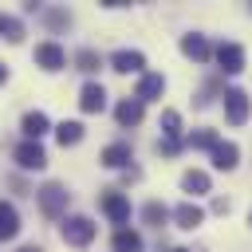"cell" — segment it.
<instances>
[{
  "label": "cell",
  "mask_w": 252,
  "mask_h": 252,
  "mask_svg": "<svg viewBox=\"0 0 252 252\" xmlns=\"http://www.w3.org/2000/svg\"><path fill=\"white\" fill-rule=\"evenodd\" d=\"M67 189L63 185H55V181H47L43 189H39V209H43V217H59L63 209H67Z\"/></svg>",
  "instance_id": "cell-2"
},
{
  "label": "cell",
  "mask_w": 252,
  "mask_h": 252,
  "mask_svg": "<svg viewBox=\"0 0 252 252\" xmlns=\"http://www.w3.org/2000/svg\"><path fill=\"white\" fill-rule=\"evenodd\" d=\"M173 217H177V224H181V228H197V224L205 220V213H201V209H197L193 201L177 205V209H173Z\"/></svg>",
  "instance_id": "cell-18"
},
{
  "label": "cell",
  "mask_w": 252,
  "mask_h": 252,
  "mask_svg": "<svg viewBox=\"0 0 252 252\" xmlns=\"http://www.w3.org/2000/svg\"><path fill=\"white\" fill-rule=\"evenodd\" d=\"M114 118H118V126H138L142 122V102L138 98H122L114 106Z\"/></svg>",
  "instance_id": "cell-10"
},
{
  "label": "cell",
  "mask_w": 252,
  "mask_h": 252,
  "mask_svg": "<svg viewBox=\"0 0 252 252\" xmlns=\"http://www.w3.org/2000/svg\"><path fill=\"white\" fill-rule=\"evenodd\" d=\"M47 24H51V28H67V24H71V16H67V12H55V8H51V12H47Z\"/></svg>",
  "instance_id": "cell-26"
},
{
  "label": "cell",
  "mask_w": 252,
  "mask_h": 252,
  "mask_svg": "<svg viewBox=\"0 0 252 252\" xmlns=\"http://www.w3.org/2000/svg\"><path fill=\"white\" fill-rule=\"evenodd\" d=\"M75 63H79V71H98V51H91V47H83L79 55H75Z\"/></svg>",
  "instance_id": "cell-24"
},
{
  "label": "cell",
  "mask_w": 252,
  "mask_h": 252,
  "mask_svg": "<svg viewBox=\"0 0 252 252\" xmlns=\"http://www.w3.org/2000/svg\"><path fill=\"white\" fill-rule=\"evenodd\" d=\"M236 161H240V150H236L232 142H217V146H213V165H217V169H232Z\"/></svg>",
  "instance_id": "cell-14"
},
{
  "label": "cell",
  "mask_w": 252,
  "mask_h": 252,
  "mask_svg": "<svg viewBox=\"0 0 252 252\" xmlns=\"http://www.w3.org/2000/svg\"><path fill=\"white\" fill-rule=\"evenodd\" d=\"M4 79H8V67H4V63H0V83H4Z\"/></svg>",
  "instance_id": "cell-27"
},
{
  "label": "cell",
  "mask_w": 252,
  "mask_h": 252,
  "mask_svg": "<svg viewBox=\"0 0 252 252\" xmlns=\"http://www.w3.org/2000/svg\"><path fill=\"white\" fill-rule=\"evenodd\" d=\"M181 189L193 193V197H197V193H209V173H205V169H189V173L181 177Z\"/></svg>",
  "instance_id": "cell-19"
},
{
  "label": "cell",
  "mask_w": 252,
  "mask_h": 252,
  "mask_svg": "<svg viewBox=\"0 0 252 252\" xmlns=\"http://www.w3.org/2000/svg\"><path fill=\"white\" fill-rule=\"evenodd\" d=\"M55 138H59V146L83 142V122H59V126H55Z\"/></svg>",
  "instance_id": "cell-20"
},
{
  "label": "cell",
  "mask_w": 252,
  "mask_h": 252,
  "mask_svg": "<svg viewBox=\"0 0 252 252\" xmlns=\"http://www.w3.org/2000/svg\"><path fill=\"white\" fill-rule=\"evenodd\" d=\"M110 248H114V252H142V236H138L134 228H118L114 240H110Z\"/></svg>",
  "instance_id": "cell-17"
},
{
  "label": "cell",
  "mask_w": 252,
  "mask_h": 252,
  "mask_svg": "<svg viewBox=\"0 0 252 252\" xmlns=\"http://www.w3.org/2000/svg\"><path fill=\"white\" fill-rule=\"evenodd\" d=\"M161 91H165V79H161V75H142V83H138V94H134V98H138V102H150V98H158Z\"/></svg>",
  "instance_id": "cell-15"
},
{
  "label": "cell",
  "mask_w": 252,
  "mask_h": 252,
  "mask_svg": "<svg viewBox=\"0 0 252 252\" xmlns=\"http://www.w3.org/2000/svg\"><path fill=\"white\" fill-rule=\"evenodd\" d=\"M110 67H114V71H122V75H142V71H146V55H142V51H126V47H122V51H114V55H110Z\"/></svg>",
  "instance_id": "cell-4"
},
{
  "label": "cell",
  "mask_w": 252,
  "mask_h": 252,
  "mask_svg": "<svg viewBox=\"0 0 252 252\" xmlns=\"http://www.w3.org/2000/svg\"><path fill=\"white\" fill-rule=\"evenodd\" d=\"M217 63H220L224 75H236V71L244 67V47H240V43H220V47H217Z\"/></svg>",
  "instance_id": "cell-6"
},
{
  "label": "cell",
  "mask_w": 252,
  "mask_h": 252,
  "mask_svg": "<svg viewBox=\"0 0 252 252\" xmlns=\"http://www.w3.org/2000/svg\"><path fill=\"white\" fill-rule=\"evenodd\" d=\"M0 35L12 39V43H20V39H24V24H20L16 16H4V12H0Z\"/></svg>",
  "instance_id": "cell-21"
},
{
  "label": "cell",
  "mask_w": 252,
  "mask_h": 252,
  "mask_svg": "<svg viewBox=\"0 0 252 252\" xmlns=\"http://www.w3.org/2000/svg\"><path fill=\"white\" fill-rule=\"evenodd\" d=\"M16 232H20V213H16V205L0 201V240H12Z\"/></svg>",
  "instance_id": "cell-11"
},
{
  "label": "cell",
  "mask_w": 252,
  "mask_h": 252,
  "mask_svg": "<svg viewBox=\"0 0 252 252\" xmlns=\"http://www.w3.org/2000/svg\"><path fill=\"white\" fill-rule=\"evenodd\" d=\"M63 240H67L71 248H87V244L94 240V220H91V217H67V220H63Z\"/></svg>",
  "instance_id": "cell-1"
},
{
  "label": "cell",
  "mask_w": 252,
  "mask_h": 252,
  "mask_svg": "<svg viewBox=\"0 0 252 252\" xmlns=\"http://www.w3.org/2000/svg\"><path fill=\"white\" fill-rule=\"evenodd\" d=\"M35 63H39L43 71H59V67H67V55H63V47H59V43H51V39H47V43H39V47H35Z\"/></svg>",
  "instance_id": "cell-5"
},
{
  "label": "cell",
  "mask_w": 252,
  "mask_h": 252,
  "mask_svg": "<svg viewBox=\"0 0 252 252\" xmlns=\"http://www.w3.org/2000/svg\"><path fill=\"white\" fill-rule=\"evenodd\" d=\"M224 114H228V122H232V126H240V122L248 118V94H244V91H236V87H232V91H224Z\"/></svg>",
  "instance_id": "cell-7"
},
{
  "label": "cell",
  "mask_w": 252,
  "mask_h": 252,
  "mask_svg": "<svg viewBox=\"0 0 252 252\" xmlns=\"http://www.w3.org/2000/svg\"><path fill=\"white\" fill-rule=\"evenodd\" d=\"M173 252H189V248H173Z\"/></svg>",
  "instance_id": "cell-29"
},
{
  "label": "cell",
  "mask_w": 252,
  "mask_h": 252,
  "mask_svg": "<svg viewBox=\"0 0 252 252\" xmlns=\"http://www.w3.org/2000/svg\"><path fill=\"white\" fill-rule=\"evenodd\" d=\"M220 138L213 134V130H197V134H189V146H197V150H213Z\"/></svg>",
  "instance_id": "cell-25"
},
{
  "label": "cell",
  "mask_w": 252,
  "mask_h": 252,
  "mask_svg": "<svg viewBox=\"0 0 252 252\" xmlns=\"http://www.w3.org/2000/svg\"><path fill=\"white\" fill-rule=\"evenodd\" d=\"M142 217H146L150 224H158V228H161V224H165V217H169V209H165V205H158V201H150V205L142 209Z\"/></svg>",
  "instance_id": "cell-23"
},
{
  "label": "cell",
  "mask_w": 252,
  "mask_h": 252,
  "mask_svg": "<svg viewBox=\"0 0 252 252\" xmlns=\"http://www.w3.org/2000/svg\"><path fill=\"white\" fill-rule=\"evenodd\" d=\"M20 252H39V248H35V244H28V248H20Z\"/></svg>",
  "instance_id": "cell-28"
},
{
  "label": "cell",
  "mask_w": 252,
  "mask_h": 252,
  "mask_svg": "<svg viewBox=\"0 0 252 252\" xmlns=\"http://www.w3.org/2000/svg\"><path fill=\"white\" fill-rule=\"evenodd\" d=\"M248 224H252V213H248Z\"/></svg>",
  "instance_id": "cell-30"
},
{
  "label": "cell",
  "mask_w": 252,
  "mask_h": 252,
  "mask_svg": "<svg viewBox=\"0 0 252 252\" xmlns=\"http://www.w3.org/2000/svg\"><path fill=\"white\" fill-rule=\"evenodd\" d=\"M102 213H106L114 224H126V220H130V201L110 189V193H102Z\"/></svg>",
  "instance_id": "cell-8"
},
{
  "label": "cell",
  "mask_w": 252,
  "mask_h": 252,
  "mask_svg": "<svg viewBox=\"0 0 252 252\" xmlns=\"http://www.w3.org/2000/svg\"><path fill=\"white\" fill-rule=\"evenodd\" d=\"M79 106H83L87 114H98V110L106 106V91H102V83H87V87L79 91Z\"/></svg>",
  "instance_id": "cell-9"
},
{
  "label": "cell",
  "mask_w": 252,
  "mask_h": 252,
  "mask_svg": "<svg viewBox=\"0 0 252 252\" xmlns=\"http://www.w3.org/2000/svg\"><path fill=\"white\" fill-rule=\"evenodd\" d=\"M181 51H185L189 59H197V63H205V59L213 55V47H209L205 35H185V39H181Z\"/></svg>",
  "instance_id": "cell-12"
},
{
  "label": "cell",
  "mask_w": 252,
  "mask_h": 252,
  "mask_svg": "<svg viewBox=\"0 0 252 252\" xmlns=\"http://www.w3.org/2000/svg\"><path fill=\"white\" fill-rule=\"evenodd\" d=\"M161 126H165V142H177V134H181V114H177V110H165V114H161Z\"/></svg>",
  "instance_id": "cell-22"
},
{
  "label": "cell",
  "mask_w": 252,
  "mask_h": 252,
  "mask_svg": "<svg viewBox=\"0 0 252 252\" xmlns=\"http://www.w3.org/2000/svg\"><path fill=\"white\" fill-rule=\"evenodd\" d=\"M20 126H24L28 142H39V134H47V114H43V110H28Z\"/></svg>",
  "instance_id": "cell-13"
},
{
  "label": "cell",
  "mask_w": 252,
  "mask_h": 252,
  "mask_svg": "<svg viewBox=\"0 0 252 252\" xmlns=\"http://www.w3.org/2000/svg\"><path fill=\"white\" fill-rule=\"evenodd\" d=\"M126 161H130V146H126V142H114V146L102 150V165H106V169H122Z\"/></svg>",
  "instance_id": "cell-16"
},
{
  "label": "cell",
  "mask_w": 252,
  "mask_h": 252,
  "mask_svg": "<svg viewBox=\"0 0 252 252\" xmlns=\"http://www.w3.org/2000/svg\"><path fill=\"white\" fill-rule=\"evenodd\" d=\"M16 161H20V169H43L47 165V154H43V146L39 142H20L16 146Z\"/></svg>",
  "instance_id": "cell-3"
}]
</instances>
